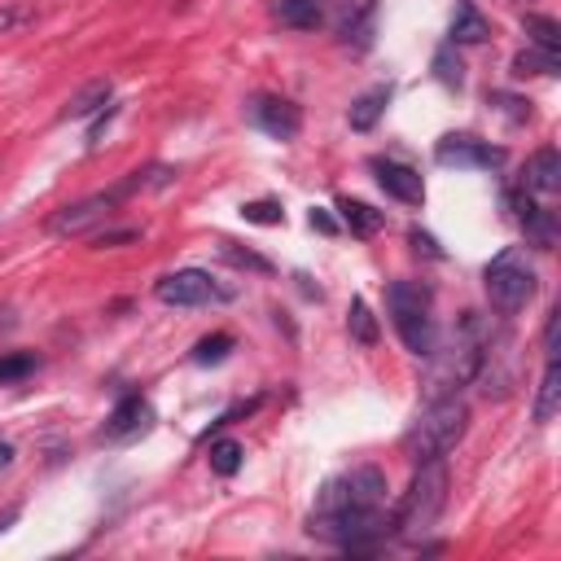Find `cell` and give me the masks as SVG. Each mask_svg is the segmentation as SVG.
<instances>
[{
	"label": "cell",
	"mask_w": 561,
	"mask_h": 561,
	"mask_svg": "<svg viewBox=\"0 0 561 561\" xmlns=\"http://www.w3.org/2000/svg\"><path fill=\"white\" fill-rule=\"evenodd\" d=\"M438 167H500L504 162V149L495 145H482L473 136H443L438 149H434Z\"/></svg>",
	"instance_id": "8fae6325"
},
{
	"label": "cell",
	"mask_w": 561,
	"mask_h": 561,
	"mask_svg": "<svg viewBox=\"0 0 561 561\" xmlns=\"http://www.w3.org/2000/svg\"><path fill=\"white\" fill-rule=\"evenodd\" d=\"M386 105H390V83H373V88H364V92L351 101L346 123H351L355 131H373V127H377V118L386 114Z\"/></svg>",
	"instance_id": "2e32d148"
},
{
	"label": "cell",
	"mask_w": 561,
	"mask_h": 561,
	"mask_svg": "<svg viewBox=\"0 0 561 561\" xmlns=\"http://www.w3.org/2000/svg\"><path fill=\"white\" fill-rule=\"evenodd\" d=\"M153 425V408L140 399V394H127L114 412H110V421H105V430H101V438H110V443H123V438H136V434H145Z\"/></svg>",
	"instance_id": "5bb4252c"
},
{
	"label": "cell",
	"mask_w": 561,
	"mask_h": 561,
	"mask_svg": "<svg viewBox=\"0 0 561 561\" xmlns=\"http://www.w3.org/2000/svg\"><path fill=\"white\" fill-rule=\"evenodd\" d=\"M337 210H342V224L355 232V237H373L386 228V210L359 202V197H337Z\"/></svg>",
	"instance_id": "ac0fdd59"
},
{
	"label": "cell",
	"mask_w": 561,
	"mask_h": 561,
	"mask_svg": "<svg viewBox=\"0 0 561 561\" xmlns=\"http://www.w3.org/2000/svg\"><path fill=\"white\" fill-rule=\"evenodd\" d=\"M557 408H561V368H557V359H548L543 377H539V390H535V408H530L535 425H548L557 416Z\"/></svg>",
	"instance_id": "d6986e66"
},
{
	"label": "cell",
	"mask_w": 561,
	"mask_h": 561,
	"mask_svg": "<svg viewBox=\"0 0 561 561\" xmlns=\"http://www.w3.org/2000/svg\"><path fill=\"white\" fill-rule=\"evenodd\" d=\"M110 96H114V83L110 79H92L88 88H79L75 96H70V105L61 110V118L70 123V118H92V114H101V105H110Z\"/></svg>",
	"instance_id": "ffe728a7"
},
{
	"label": "cell",
	"mask_w": 561,
	"mask_h": 561,
	"mask_svg": "<svg viewBox=\"0 0 561 561\" xmlns=\"http://www.w3.org/2000/svg\"><path fill=\"white\" fill-rule=\"evenodd\" d=\"M9 460H13V443L0 438V469H9Z\"/></svg>",
	"instance_id": "d590c367"
},
{
	"label": "cell",
	"mask_w": 561,
	"mask_h": 561,
	"mask_svg": "<svg viewBox=\"0 0 561 561\" xmlns=\"http://www.w3.org/2000/svg\"><path fill=\"white\" fill-rule=\"evenodd\" d=\"M311 228H320V232H337V224H333L324 210H311Z\"/></svg>",
	"instance_id": "e575fe53"
},
{
	"label": "cell",
	"mask_w": 561,
	"mask_h": 561,
	"mask_svg": "<svg viewBox=\"0 0 561 561\" xmlns=\"http://www.w3.org/2000/svg\"><path fill=\"white\" fill-rule=\"evenodd\" d=\"M408 241H412L416 250H425L430 259H443V250L434 245V237H430V232H421V228H412V232H408Z\"/></svg>",
	"instance_id": "836d02e7"
},
{
	"label": "cell",
	"mask_w": 561,
	"mask_h": 561,
	"mask_svg": "<svg viewBox=\"0 0 561 561\" xmlns=\"http://www.w3.org/2000/svg\"><path fill=\"white\" fill-rule=\"evenodd\" d=\"M373 31H377V0H346L342 18H337V39L346 48L364 53L373 44Z\"/></svg>",
	"instance_id": "4fadbf2b"
},
{
	"label": "cell",
	"mask_w": 561,
	"mask_h": 561,
	"mask_svg": "<svg viewBox=\"0 0 561 561\" xmlns=\"http://www.w3.org/2000/svg\"><path fill=\"white\" fill-rule=\"evenodd\" d=\"M245 114H250V123H254L259 131H267L272 140H294V136H298V127H302L298 105H294V101H285V96H272V92L250 96V101H245Z\"/></svg>",
	"instance_id": "30bf717a"
},
{
	"label": "cell",
	"mask_w": 561,
	"mask_h": 561,
	"mask_svg": "<svg viewBox=\"0 0 561 561\" xmlns=\"http://www.w3.org/2000/svg\"><path fill=\"white\" fill-rule=\"evenodd\" d=\"M26 22H35V9L31 4H22V0H4L0 4V35H13Z\"/></svg>",
	"instance_id": "f1b7e54d"
},
{
	"label": "cell",
	"mask_w": 561,
	"mask_h": 561,
	"mask_svg": "<svg viewBox=\"0 0 561 561\" xmlns=\"http://www.w3.org/2000/svg\"><path fill=\"white\" fill-rule=\"evenodd\" d=\"M526 188H530V193H543V197L561 193V153H557L552 145H543V149L526 162Z\"/></svg>",
	"instance_id": "e0dca14e"
},
{
	"label": "cell",
	"mask_w": 561,
	"mask_h": 561,
	"mask_svg": "<svg viewBox=\"0 0 561 561\" xmlns=\"http://www.w3.org/2000/svg\"><path fill=\"white\" fill-rule=\"evenodd\" d=\"M140 232L136 228H110V232H92V245L105 250V245H123V241H136Z\"/></svg>",
	"instance_id": "d6a6232c"
},
{
	"label": "cell",
	"mask_w": 561,
	"mask_h": 561,
	"mask_svg": "<svg viewBox=\"0 0 561 561\" xmlns=\"http://www.w3.org/2000/svg\"><path fill=\"white\" fill-rule=\"evenodd\" d=\"M241 215H245L250 224H285L280 202H245V206H241Z\"/></svg>",
	"instance_id": "1f68e13d"
},
{
	"label": "cell",
	"mask_w": 561,
	"mask_h": 561,
	"mask_svg": "<svg viewBox=\"0 0 561 561\" xmlns=\"http://www.w3.org/2000/svg\"><path fill=\"white\" fill-rule=\"evenodd\" d=\"M482 285H486V298H491V307H495L500 316H517V311L535 298V267H530L526 250H522V245L500 250V254L486 263Z\"/></svg>",
	"instance_id": "8992f818"
},
{
	"label": "cell",
	"mask_w": 561,
	"mask_h": 561,
	"mask_svg": "<svg viewBox=\"0 0 561 561\" xmlns=\"http://www.w3.org/2000/svg\"><path fill=\"white\" fill-rule=\"evenodd\" d=\"M434 75H438V83H447V88H460V83H465L460 57L451 61V48H438V53H434Z\"/></svg>",
	"instance_id": "4dcf8cb0"
},
{
	"label": "cell",
	"mask_w": 561,
	"mask_h": 561,
	"mask_svg": "<svg viewBox=\"0 0 561 561\" xmlns=\"http://www.w3.org/2000/svg\"><path fill=\"white\" fill-rule=\"evenodd\" d=\"M557 70H561L557 53H543V48H530V53H517L513 57V75L517 79H526V75H557Z\"/></svg>",
	"instance_id": "d4e9b609"
},
{
	"label": "cell",
	"mask_w": 561,
	"mask_h": 561,
	"mask_svg": "<svg viewBox=\"0 0 561 561\" xmlns=\"http://www.w3.org/2000/svg\"><path fill=\"white\" fill-rule=\"evenodd\" d=\"M272 13H276L285 26H294V31H316V26L324 22L320 0H276Z\"/></svg>",
	"instance_id": "7402d4cb"
},
{
	"label": "cell",
	"mask_w": 561,
	"mask_h": 561,
	"mask_svg": "<svg viewBox=\"0 0 561 561\" xmlns=\"http://www.w3.org/2000/svg\"><path fill=\"white\" fill-rule=\"evenodd\" d=\"M241 456H245V451H241L237 438H215V443H210V469H215L219 478H232V473L241 469Z\"/></svg>",
	"instance_id": "484cf974"
},
{
	"label": "cell",
	"mask_w": 561,
	"mask_h": 561,
	"mask_svg": "<svg viewBox=\"0 0 561 561\" xmlns=\"http://www.w3.org/2000/svg\"><path fill=\"white\" fill-rule=\"evenodd\" d=\"M368 167H373L377 184H381L394 202H403V206H421V202H425V184H421V175H416L412 167H403V162H394V158H373Z\"/></svg>",
	"instance_id": "7c38bea8"
},
{
	"label": "cell",
	"mask_w": 561,
	"mask_h": 561,
	"mask_svg": "<svg viewBox=\"0 0 561 561\" xmlns=\"http://www.w3.org/2000/svg\"><path fill=\"white\" fill-rule=\"evenodd\" d=\"M228 351H232V337H228V333H210V337H202V342L193 346V359H197V364H219Z\"/></svg>",
	"instance_id": "83f0119b"
},
{
	"label": "cell",
	"mask_w": 561,
	"mask_h": 561,
	"mask_svg": "<svg viewBox=\"0 0 561 561\" xmlns=\"http://www.w3.org/2000/svg\"><path fill=\"white\" fill-rule=\"evenodd\" d=\"M443 504H447V469H443V460H421L403 500H399V508H394V535L399 539L430 535Z\"/></svg>",
	"instance_id": "277c9868"
},
{
	"label": "cell",
	"mask_w": 561,
	"mask_h": 561,
	"mask_svg": "<svg viewBox=\"0 0 561 561\" xmlns=\"http://www.w3.org/2000/svg\"><path fill=\"white\" fill-rule=\"evenodd\" d=\"M346 329H351V337H355L359 346H377V320H373V311H368V302H364V298H351Z\"/></svg>",
	"instance_id": "603a6c76"
},
{
	"label": "cell",
	"mask_w": 561,
	"mask_h": 561,
	"mask_svg": "<svg viewBox=\"0 0 561 561\" xmlns=\"http://www.w3.org/2000/svg\"><path fill=\"white\" fill-rule=\"evenodd\" d=\"M486 35H491V22L478 13V4L460 0L451 13V44H482Z\"/></svg>",
	"instance_id": "44dd1931"
},
{
	"label": "cell",
	"mask_w": 561,
	"mask_h": 561,
	"mask_svg": "<svg viewBox=\"0 0 561 561\" xmlns=\"http://www.w3.org/2000/svg\"><path fill=\"white\" fill-rule=\"evenodd\" d=\"M13 522H18V508H9V513H0V530H4V526H13Z\"/></svg>",
	"instance_id": "8d00e7d4"
},
{
	"label": "cell",
	"mask_w": 561,
	"mask_h": 561,
	"mask_svg": "<svg viewBox=\"0 0 561 561\" xmlns=\"http://www.w3.org/2000/svg\"><path fill=\"white\" fill-rule=\"evenodd\" d=\"M482 320L473 316V311H465L460 316V324L438 342L434 337V346L425 351V373H421V394H425V403L430 399H443V394H456L460 386H469L473 381V368H478V351H482Z\"/></svg>",
	"instance_id": "7a4b0ae2"
},
{
	"label": "cell",
	"mask_w": 561,
	"mask_h": 561,
	"mask_svg": "<svg viewBox=\"0 0 561 561\" xmlns=\"http://www.w3.org/2000/svg\"><path fill=\"white\" fill-rule=\"evenodd\" d=\"M522 381V351L517 337L508 329L482 333V351H478V368H473V386L482 399H508L513 386Z\"/></svg>",
	"instance_id": "52a82bcc"
},
{
	"label": "cell",
	"mask_w": 561,
	"mask_h": 561,
	"mask_svg": "<svg viewBox=\"0 0 561 561\" xmlns=\"http://www.w3.org/2000/svg\"><path fill=\"white\" fill-rule=\"evenodd\" d=\"M465 425H469V408L460 394H443V399H430L425 412L412 421V430L403 434V451L412 465L421 460H443L460 438H465Z\"/></svg>",
	"instance_id": "3957f363"
},
{
	"label": "cell",
	"mask_w": 561,
	"mask_h": 561,
	"mask_svg": "<svg viewBox=\"0 0 561 561\" xmlns=\"http://www.w3.org/2000/svg\"><path fill=\"white\" fill-rule=\"evenodd\" d=\"M153 298L167 307H210V302H228L232 289L219 285L210 272L202 267H175L153 285Z\"/></svg>",
	"instance_id": "ba28073f"
},
{
	"label": "cell",
	"mask_w": 561,
	"mask_h": 561,
	"mask_svg": "<svg viewBox=\"0 0 561 561\" xmlns=\"http://www.w3.org/2000/svg\"><path fill=\"white\" fill-rule=\"evenodd\" d=\"M526 35L535 39V48H543V53H561V26L552 22V18H543V13H526Z\"/></svg>",
	"instance_id": "cb8c5ba5"
},
{
	"label": "cell",
	"mask_w": 561,
	"mask_h": 561,
	"mask_svg": "<svg viewBox=\"0 0 561 561\" xmlns=\"http://www.w3.org/2000/svg\"><path fill=\"white\" fill-rule=\"evenodd\" d=\"M127 197V188L118 184V188H110V193H92V197H83V202H70V206H61V210H53L48 215V232L53 237H83V232H92L96 224H105L114 210H118V202Z\"/></svg>",
	"instance_id": "9c48e42d"
},
{
	"label": "cell",
	"mask_w": 561,
	"mask_h": 561,
	"mask_svg": "<svg viewBox=\"0 0 561 561\" xmlns=\"http://www.w3.org/2000/svg\"><path fill=\"white\" fill-rule=\"evenodd\" d=\"M219 254L232 263V267H250V272H272V263L263 254H250V250H237L232 241H219Z\"/></svg>",
	"instance_id": "f546056e"
},
{
	"label": "cell",
	"mask_w": 561,
	"mask_h": 561,
	"mask_svg": "<svg viewBox=\"0 0 561 561\" xmlns=\"http://www.w3.org/2000/svg\"><path fill=\"white\" fill-rule=\"evenodd\" d=\"M513 210H517V219H522V228H526V241L530 245H539V250H552L557 245V219H552V210H543L535 197H513Z\"/></svg>",
	"instance_id": "9a60e30c"
},
{
	"label": "cell",
	"mask_w": 561,
	"mask_h": 561,
	"mask_svg": "<svg viewBox=\"0 0 561 561\" xmlns=\"http://www.w3.org/2000/svg\"><path fill=\"white\" fill-rule=\"evenodd\" d=\"M35 355H26V351H13V355H0V386H9V381H22V377H31L35 373Z\"/></svg>",
	"instance_id": "4316f807"
},
{
	"label": "cell",
	"mask_w": 561,
	"mask_h": 561,
	"mask_svg": "<svg viewBox=\"0 0 561 561\" xmlns=\"http://www.w3.org/2000/svg\"><path fill=\"white\" fill-rule=\"evenodd\" d=\"M307 535L337 543L351 557H368L390 543L394 517L386 513V473L377 465H359L329 478L307 517Z\"/></svg>",
	"instance_id": "6da1fadb"
},
{
	"label": "cell",
	"mask_w": 561,
	"mask_h": 561,
	"mask_svg": "<svg viewBox=\"0 0 561 561\" xmlns=\"http://www.w3.org/2000/svg\"><path fill=\"white\" fill-rule=\"evenodd\" d=\"M386 307H390V320H394V333L399 342L425 359V351L434 346V316H430V289L416 285V280H390L386 285Z\"/></svg>",
	"instance_id": "5b68a950"
}]
</instances>
